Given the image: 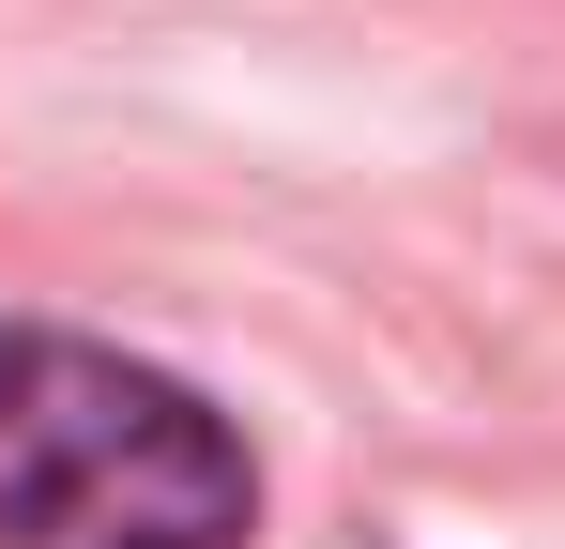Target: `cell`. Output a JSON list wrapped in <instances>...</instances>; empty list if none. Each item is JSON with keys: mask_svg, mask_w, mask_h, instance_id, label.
Instances as JSON below:
<instances>
[{"mask_svg": "<svg viewBox=\"0 0 565 549\" xmlns=\"http://www.w3.org/2000/svg\"><path fill=\"white\" fill-rule=\"evenodd\" d=\"M260 458L169 366L0 321V549H245Z\"/></svg>", "mask_w": 565, "mask_h": 549, "instance_id": "1", "label": "cell"}]
</instances>
